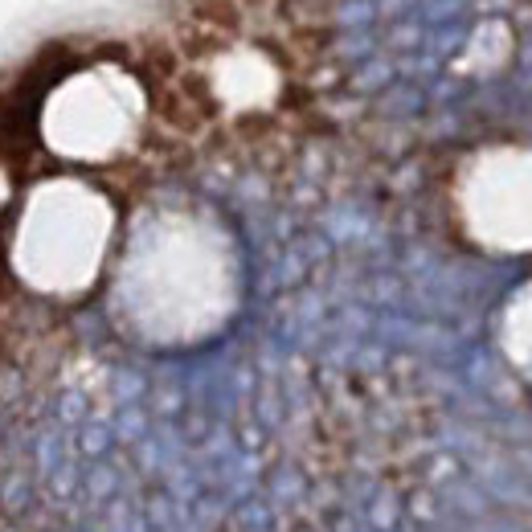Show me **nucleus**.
Listing matches in <instances>:
<instances>
[{
  "label": "nucleus",
  "instance_id": "nucleus-2",
  "mask_svg": "<svg viewBox=\"0 0 532 532\" xmlns=\"http://www.w3.org/2000/svg\"><path fill=\"white\" fill-rule=\"evenodd\" d=\"M144 86L123 66L91 62L50 86L37 111V136L50 156L82 168L115 164L140 131Z\"/></svg>",
  "mask_w": 532,
  "mask_h": 532
},
{
  "label": "nucleus",
  "instance_id": "nucleus-3",
  "mask_svg": "<svg viewBox=\"0 0 532 532\" xmlns=\"http://www.w3.org/2000/svg\"><path fill=\"white\" fill-rule=\"evenodd\" d=\"M9 201H13V185H9V172H5V168H0V217H5Z\"/></svg>",
  "mask_w": 532,
  "mask_h": 532
},
{
  "label": "nucleus",
  "instance_id": "nucleus-1",
  "mask_svg": "<svg viewBox=\"0 0 532 532\" xmlns=\"http://www.w3.org/2000/svg\"><path fill=\"white\" fill-rule=\"evenodd\" d=\"M115 234L111 197L82 176H46L9 217V271L41 299H78L95 287Z\"/></svg>",
  "mask_w": 532,
  "mask_h": 532
}]
</instances>
